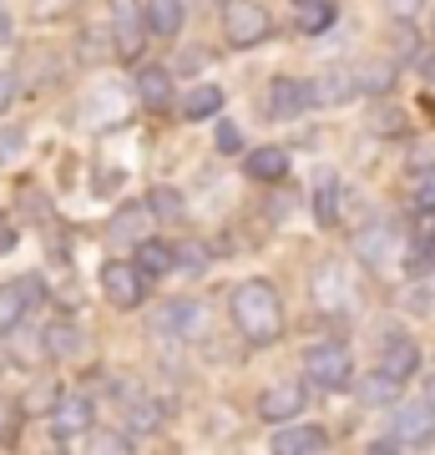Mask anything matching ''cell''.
Wrapping results in <instances>:
<instances>
[{
	"label": "cell",
	"mask_w": 435,
	"mask_h": 455,
	"mask_svg": "<svg viewBox=\"0 0 435 455\" xmlns=\"http://www.w3.org/2000/svg\"><path fill=\"white\" fill-rule=\"evenodd\" d=\"M228 309H233V324H238V334L248 344H269V339H278V329H284V299H278V289L269 278L238 283L233 299H228Z\"/></svg>",
	"instance_id": "1"
},
{
	"label": "cell",
	"mask_w": 435,
	"mask_h": 455,
	"mask_svg": "<svg viewBox=\"0 0 435 455\" xmlns=\"http://www.w3.org/2000/svg\"><path fill=\"white\" fill-rule=\"evenodd\" d=\"M304 374H309V385H319V390H344V385H350V374H355L350 349L334 344V339L314 344V349L304 355Z\"/></svg>",
	"instance_id": "2"
},
{
	"label": "cell",
	"mask_w": 435,
	"mask_h": 455,
	"mask_svg": "<svg viewBox=\"0 0 435 455\" xmlns=\"http://www.w3.org/2000/svg\"><path fill=\"white\" fill-rule=\"evenodd\" d=\"M223 31H228L233 46H258V41H269L274 20H269V11H263L258 0H228L223 5Z\"/></svg>",
	"instance_id": "3"
},
{
	"label": "cell",
	"mask_w": 435,
	"mask_h": 455,
	"mask_svg": "<svg viewBox=\"0 0 435 455\" xmlns=\"http://www.w3.org/2000/svg\"><path fill=\"white\" fill-rule=\"evenodd\" d=\"M425 440H435V410L431 405H400L395 410V425H390V440H380V451L425 445Z\"/></svg>",
	"instance_id": "4"
},
{
	"label": "cell",
	"mask_w": 435,
	"mask_h": 455,
	"mask_svg": "<svg viewBox=\"0 0 435 455\" xmlns=\"http://www.w3.org/2000/svg\"><path fill=\"white\" fill-rule=\"evenodd\" d=\"M112 36H117V51H122V56H137V51H142L147 11L137 0H112Z\"/></svg>",
	"instance_id": "5"
},
{
	"label": "cell",
	"mask_w": 435,
	"mask_h": 455,
	"mask_svg": "<svg viewBox=\"0 0 435 455\" xmlns=\"http://www.w3.org/2000/svg\"><path fill=\"white\" fill-rule=\"evenodd\" d=\"M304 385H294V379H278V385H269V390L258 395V415L269 425H284V420H294L299 410H304Z\"/></svg>",
	"instance_id": "6"
},
{
	"label": "cell",
	"mask_w": 435,
	"mask_h": 455,
	"mask_svg": "<svg viewBox=\"0 0 435 455\" xmlns=\"http://www.w3.org/2000/svg\"><path fill=\"white\" fill-rule=\"evenodd\" d=\"M101 289L117 309H137L142 304V268L137 263H107L101 268Z\"/></svg>",
	"instance_id": "7"
},
{
	"label": "cell",
	"mask_w": 435,
	"mask_h": 455,
	"mask_svg": "<svg viewBox=\"0 0 435 455\" xmlns=\"http://www.w3.org/2000/svg\"><path fill=\"white\" fill-rule=\"evenodd\" d=\"M309 107H314V86L289 82V76H278V82L269 86V116H278V122H294V116H304Z\"/></svg>",
	"instance_id": "8"
},
{
	"label": "cell",
	"mask_w": 435,
	"mask_h": 455,
	"mask_svg": "<svg viewBox=\"0 0 435 455\" xmlns=\"http://www.w3.org/2000/svg\"><path fill=\"white\" fill-rule=\"evenodd\" d=\"M92 430V400L86 395H66L61 405L51 410V435L56 440H81Z\"/></svg>",
	"instance_id": "9"
},
{
	"label": "cell",
	"mask_w": 435,
	"mask_h": 455,
	"mask_svg": "<svg viewBox=\"0 0 435 455\" xmlns=\"http://www.w3.org/2000/svg\"><path fill=\"white\" fill-rule=\"evenodd\" d=\"M359 259L370 263V268H390V263L400 259V238H395V228L390 223H370L359 233Z\"/></svg>",
	"instance_id": "10"
},
{
	"label": "cell",
	"mask_w": 435,
	"mask_h": 455,
	"mask_svg": "<svg viewBox=\"0 0 435 455\" xmlns=\"http://www.w3.org/2000/svg\"><path fill=\"white\" fill-rule=\"evenodd\" d=\"M41 278H16V283H5L0 289V334H11V329L20 324V314H26V304L31 299H41Z\"/></svg>",
	"instance_id": "11"
},
{
	"label": "cell",
	"mask_w": 435,
	"mask_h": 455,
	"mask_svg": "<svg viewBox=\"0 0 435 455\" xmlns=\"http://www.w3.org/2000/svg\"><path fill=\"white\" fill-rule=\"evenodd\" d=\"M324 445H329V435H324L319 425H284L274 435L278 455H314V451H324Z\"/></svg>",
	"instance_id": "12"
},
{
	"label": "cell",
	"mask_w": 435,
	"mask_h": 455,
	"mask_svg": "<svg viewBox=\"0 0 435 455\" xmlns=\"http://www.w3.org/2000/svg\"><path fill=\"white\" fill-rule=\"evenodd\" d=\"M243 167H248V178L254 182H284V172H289V152H284V147H254Z\"/></svg>",
	"instance_id": "13"
},
{
	"label": "cell",
	"mask_w": 435,
	"mask_h": 455,
	"mask_svg": "<svg viewBox=\"0 0 435 455\" xmlns=\"http://www.w3.org/2000/svg\"><path fill=\"white\" fill-rule=\"evenodd\" d=\"M380 370H385L390 379H410V374L420 370V344L390 339V344H385V355H380Z\"/></svg>",
	"instance_id": "14"
},
{
	"label": "cell",
	"mask_w": 435,
	"mask_h": 455,
	"mask_svg": "<svg viewBox=\"0 0 435 455\" xmlns=\"http://www.w3.org/2000/svg\"><path fill=\"white\" fill-rule=\"evenodd\" d=\"M314 299H319V309H344V299H350V283H344V274H339L334 263H324L319 274H314Z\"/></svg>",
	"instance_id": "15"
},
{
	"label": "cell",
	"mask_w": 435,
	"mask_h": 455,
	"mask_svg": "<svg viewBox=\"0 0 435 455\" xmlns=\"http://www.w3.org/2000/svg\"><path fill=\"white\" fill-rule=\"evenodd\" d=\"M147 31L152 36H178L182 31V0H147Z\"/></svg>",
	"instance_id": "16"
},
{
	"label": "cell",
	"mask_w": 435,
	"mask_h": 455,
	"mask_svg": "<svg viewBox=\"0 0 435 455\" xmlns=\"http://www.w3.org/2000/svg\"><path fill=\"white\" fill-rule=\"evenodd\" d=\"M137 97H142L147 107H167V101H173V76H167L162 66H142V71H137Z\"/></svg>",
	"instance_id": "17"
},
{
	"label": "cell",
	"mask_w": 435,
	"mask_h": 455,
	"mask_svg": "<svg viewBox=\"0 0 435 455\" xmlns=\"http://www.w3.org/2000/svg\"><path fill=\"white\" fill-rule=\"evenodd\" d=\"M294 26H299L304 36H324L329 26H334V0H299Z\"/></svg>",
	"instance_id": "18"
},
{
	"label": "cell",
	"mask_w": 435,
	"mask_h": 455,
	"mask_svg": "<svg viewBox=\"0 0 435 455\" xmlns=\"http://www.w3.org/2000/svg\"><path fill=\"white\" fill-rule=\"evenodd\" d=\"M223 112V92L218 86H193L188 97H182V116L188 122H208V116Z\"/></svg>",
	"instance_id": "19"
},
{
	"label": "cell",
	"mask_w": 435,
	"mask_h": 455,
	"mask_svg": "<svg viewBox=\"0 0 435 455\" xmlns=\"http://www.w3.org/2000/svg\"><path fill=\"white\" fill-rule=\"evenodd\" d=\"M147 218H152V208H142V203H132V208L117 212V223H112V238L117 243H137L147 233Z\"/></svg>",
	"instance_id": "20"
},
{
	"label": "cell",
	"mask_w": 435,
	"mask_h": 455,
	"mask_svg": "<svg viewBox=\"0 0 435 455\" xmlns=\"http://www.w3.org/2000/svg\"><path fill=\"white\" fill-rule=\"evenodd\" d=\"M173 259H178V253H173L167 243H142L137 248V268H142L147 278H162L167 268H173Z\"/></svg>",
	"instance_id": "21"
},
{
	"label": "cell",
	"mask_w": 435,
	"mask_h": 455,
	"mask_svg": "<svg viewBox=\"0 0 435 455\" xmlns=\"http://www.w3.org/2000/svg\"><path fill=\"white\" fill-rule=\"evenodd\" d=\"M46 349H51L56 359H77V355H81V329L51 324V329H46Z\"/></svg>",
	"instance_id": "22"
},
{
	"label": "cell",
	"mask_w": 435,
	"mask_h": 455,
	"mask_svg": "<svg viewBox=\"0 0 435 455\" xmlns=\"http://www.w3.org/2000/svg\"><path fill=\"white\" fill-rule=\"evenodd\" d=\"M395 390H400V379H390L385 370H375L370 379L359 385V400H365V405H390V400H395Z\"/></svg>",
	"instance_id": "23"
},
{
	"label": "cell",
	"mask_w": 435,
	"mask_h": 455,
	"mask_svg": "<svg viewBox=\"0 0 435 455\" xmlns=\"http://www.w3.org/2000/svg\"><path fill=\"white\" fill-rule=\"evenodd\" d=\"M314 212H319V223H324V228H334V223H339V182H334V178H319Z\"/></svg>",
	"instance_id": "24"
},
{
	"label": "cell",
	"mask_w": 435,
	"mask_h": 455,
	"mask_svg": "<svg viewBox=\"0 0 435 455\" xmlns=\"http://www.w3.org/2000/svg\"><path fill=\"white\" fill-rule=\"evenodd\" d=\"M97 101H101V107H92V112H86L92 122H112V116L122 122V116H127V97H122V92H112V86H107V92H97Z\"/></svg>",
	"instance_id": "25"
},
{
	"label": "cell",
	"mask_w": 435,
	"mask_h": 455,
	"mask_svg": "<svg viewBox=\"0 0 435 455\" xmlns=\"http://www.w3.org/2000/svg\"><path fill=\"white\" fill-rule=\"evenodd\" d=\"M147 208L162 212V218H182V197L173 193V188H157V193L147 197Z\"/></svg>",
	"instance_id": "26"
},
{
	"label": "cell",
	"mask_w": 435,
	"mask_h": 455,
	"mask_svg": "<svg viewBox=\"0 0 435 455\" xmlns=\"http://www.w3.org/2000/svg\"><path fill=\"white\" fill-rule=\"evenodd\" d=\"M157 420H162L157 400H137V405H132V430H157Z\"/></svg>",
	"instance_id": "27"
},
{
	"label": "cell",
	"mask_w": 435,
	"mask_h": 455,
	"mask_svg": "<svg viewBox=\"0 0 435 455\" xmlns=\"http://www.w3.org/2000/svg\"><path fill=\"white\" fill-rule=\"evenodd\" d=\"M173 324H178L182 334H197V329H203V309L182 299V304H173Z\"/></svg>",
	"instance_id": "28"
},
{
	"label": "cell",
	"mask_w": 435,
	"mask_h": 455,
	"mask_svg": "<svg viewBox=\"0 0 435 455\" xmlns=\"http://www.w3.org/2000/svg\"><path fill=\"white\" fill-rule=\"evenodd\" d=\"M16 420H20L16 400H5V395H0V445H11V440H16Z\"/></svg>",
	"instance_id": "29"
},
{
	"label": "cell",
	"mask_w": 435,
	"mask_h": 455,
	"mask_svg": "<svg viewBox=\"0 0 435 455\" xmlns=\"http://www.w3.org/2000/svg\"><path fill=\"white\" fill-rule=\"evenodd\" d=\"M390 76H395L390 66H365V71H359V86H365V92H385Z\"/></svg>",
	"instance_id": "30"
},
{
	"label": "cell",
	"mask_w": 435,
	"mask_h": 455,
	"mask_svg": "<svg viewBox=\"0 0 435 455\" xmlns=\"http://www.w3.org/2000/svg\"><path fill=\"white\" fill-rule=\"evenodd\" d=\"M410 203H415L420 212H435V178H420L415 193H410Z\"/></svg>",
	"instance_id": "31"
},
{
	"label": "cell",
	"mask_w": 435,
	"mask_h": 455,
	"mask_svg": "<svg viewBox=\"0 0 435 455\" xmlns=\"http://www.w3.org/2000/svg\"><path fill=\"white\" fill-rule=\"evenodd\" d=\"M218 152H228V157H233V152H243V132L233 127V122H223V127H218Z\"/></svg>",
	"instance_id": "32"
},
{
	"label": "cell",
	"mask_w": 435,
	"mask_h": 455,
	"mask_svg": "<svg viewBox=\"0 0 435 455\" xmlns=\"http://www.w3.org/2000/svg\"><path fill=\"white\" fill-rule=\"evenodd\" d=\"M92 451L122 455V451H132V440H127V435H92Z\"/></svg>",
	"instance_id": "33"
},
{
	"label": "cell",
	"mask_w": 435,
	"mask_h": 455,
	"mask_svg": "<svg viewBox=\"0 0 435 455\" xmlns=\"http://www.w3.org/2000/svg\"><path fill=\"white\" fill-rule=\"evenodd\" d=\"M20 142H26V137H20L16 127H11V132H0V163H11V157H20Z\"/></svg>",
	"instance_id": "34"
},
{
	"label": "cell",
	"mask_w": 435,
	"mask_h": 455,
	"mask_svg": "<svg viewBox=\"0 0 435 455\" xmlns=\"http://www.w3.org/2000/svg\"><path fill=\"white\" fill-rule=\"evenodd\" d=\"M203 259H208L203 248H182V268H193V274H197V268H203Z\"/></svg>",
	"instance_id": "35"
},
{
	"label": "cell",
	"mask_w": 435,
	"mask_h": 455,
	"mask_svg": "<svg viewBox=\"0 0 435 455\" xmlns=\"http://www.w3.org/2000/svg\"><path fill=\"white\" fill-rule=\"evenodd\" d=\"M11 248H16V228L0 218V253H11Z\"/></svg>",
	"instance_id": "36"
},
{
	"label": "cell",
	"mask_w": 435,
	"mask_h": 455,
	"mask_svg": "<svg viewBox=\"0 0 435 455\" xmlns=\"http://www.w3.org/2000/svg\"><path fill=\"white\" fill-rule=\"evenodd\" d=\"M11 97H16V82H11V76H5V71H0V112H5V107H11Z\"/></svg>",
	"instance_id": "37"
},
{
	"label": "cell",
	"mask_w": 435,
	"mask_h": 455,
	"mask_svg": "<svg viewBox=\"0 0 435 455\" xmlns=\"http://www.w3.org/2000/svg\"><path fill=\"white\" fill-rule=\"evenodd\" d=\"M390 11H395V16H415L420 11V0H385Z\"/></svg>",
	"instance_id": "38"
},
{
	"label": "cell",
	"mask_w": 435,
	"mask_h": 455,
	"mask_svg": "<svg viewBox=\"0 0 435 455\" xmlns=\"http://www.w3.org/2000/svg\"><path fill=\"white\" fill-rule=\"evenodd\" d=\"M425 405L435 410V374H431V379H425Z\"/></svg>",
	"instance_id": "39"
},
{
	"label": "cell",
	"mask_w": 435,
	"mask_h": 455,
	"mask_svg": "<svg viewBox=\"0 0 435 455\" xmlns=\"http://www.w3.org/2000/svg\"><path fill=\"white\" fill-rule=\"evenodd\" d=\"M5 41H11V20L0 16V46H5Z\"/></svg>",
	"instance_id": "40"
},
{
	"label": "cell",
	"mask_w": 435,
	"mask_h": 455,
	"mask_svg": "<svg viewBox=\"0 0 435 455\" xmlns=\"http://www.w3.org/2000/svg\"><path fill=\"white\" fill-rule=\"evenodd\" d=\"M294 5H299V0H294Z\"/></svg>",
	"instance_id": "41"
}]
</instances>
